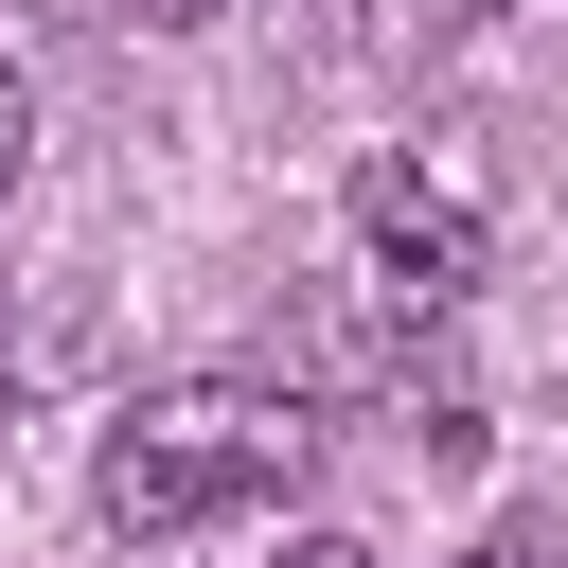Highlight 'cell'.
I'll return each instance as SVG.
<instances>
[{
  "label": "cell",
  "mask_w": 568,
  "mask_h": 568,
  "mask_svg": "<svg viewBox=\"0 0 568 568\" xmlns=\"http://www.w3.org/2000/svg\"><path fill=\"white\" fill-rule=\"evenodd\" d=\"M302 479H320V408H302V390H266V373H178V390H142V408L106 426L89 515H106L124 550H178V532L284 515Z\"/></svg>",
  "instance_id": "1"
},
{
  "label": "cell",
  "mask_w": 568,
  "mask_h": 568,
  "mask_svg": "<svg viewBox=\"0 0 568 568\" xmlns=\"http://www.w3.org/2000/svg\"><path fill=\"white\" fill-rule=\"evenodd\" d=\"M355 266H373L390 302H479V266H497V195H479V160H462V142H390V160H355Z\"/></svg>",
  "instance_id": "2"
},
{
  "label": "cell",
  "mask_w": 568,
  "mask_h": 568,
  "mask_svg": "<svg viewBox=\"0 0 568 568\" xmlns=\"http://www.w3.org/2000/svg\"><path fill=\"white\" fill-rule=\"evenodd\" d=\"M36 178V89H18V53H0V195Z\"/></svg>",
  "instance_id": "3"
},
{
  "label": "cell",
  "mask_w": 568,
  "mask_h": 568,
  "mask_svg": "<svg viewBox=\"0 0 568 568\" xmlns=\"http://www.w3.org/2000/svg\"><path fill=\"white\" fill-rule=\"evenodd\" d=\"M479 568H568V515H515V532H479Z\"/></svg>",
  "instance_id": "4"
},
{
  "label": "cell",
  "mask_w": 568,
  "mask_h": 568,
  "mask_svg": "<svg viewBox=\"0 0 568 568\" xmlns=\"http://www.w3.org/2000/svg\"><path fill=\"white\" fill-rule=\"evenodd\" d=\"M106 18H160V36H195V18H231V0H106Z\"/></svg>",
  "instance_id": "5"
},
{
  "label": "cell",
  "mask_w": 568,
  "mask_h": 568,
  "mask_svg": "<svg viewBox=\"0 0 568 568\" xmlns=\"http://www.w3.org/2000/svg\"><path fill=\"white\" fill-rule=\"evenodd\" d=\"M284 568H373V550L355 532H284Z\"/></svg>",
  "instance_id": "6"
}]
</instances>
